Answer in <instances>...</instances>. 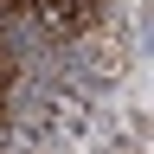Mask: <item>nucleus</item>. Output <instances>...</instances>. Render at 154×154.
I'll return each instance as SVG.
<instances>
[{
	"instance_id": "1",
	"label": "nucleus",
	"mask_w": 154,
	"mask_h": 154,
	"mask_svg": "<svg viewBox=\"0 0 154 154\" xmlns=\"http://www.w3.org/2000/svg\"><path fill=\"white\" fill-rule=\"evenodd\" d=\"M26 13H32V19H38V26H45L51 38H84L96 19H103L96 7H84V0H32Z\"/></svg>"
}]
</instances>
